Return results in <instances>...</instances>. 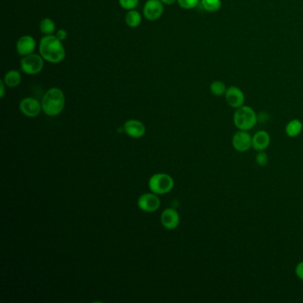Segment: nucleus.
Returning a JSON list of instances; mask_svg holds the SVG:
<instances>
[{
    "label": "nucleus",
    "instance_id": "18",
    "mask_svg": "<svg viewBox=\"0 0 303 303\" xmlns=\"http://www.w3.org/2000/svg\"><path fill=\"white\" fill-rule=\"evenodd\" d=\"M55 23L53 20L50 18H45L42 20L39 24V30L41 31V33L46 36V35H53L55 32Z\"/></svg>",
    "mask_w": 303,
    "mask_h": 303
},
{
    "label": "nucleus",
    "instance_id": "2",
    "mask_svg": "<svg viewBox=\"0 0 303 303\" xmlns=\"http://www.w3.org/2000/svg\"><path fill=\"white\" fill-rule=\"evenodd\" d=\"M41 104L44 113L49 117H55L64 110V93L60 88H50L43 96Z\"/></svg>",
    "mask_w": 303,
    "mask_h": 303
},
{
    "label": "nucleus",
    "instance_id": "1",
    "mask_svg": "<svg viewBox=\"0 0 303 303\" xmlns=\"http://www.w3.org/2000/svg\"><path fill=\"white\" fill-rule=\"evenodd\" d=\"M39 53L45 61L50 63H60L66 56L62 41L54 35H46L40 39Z\"/></svg>",
    "mask_w": 303,
    "mask_h": 303
},
{
    "label": "nucleus",
    "instance_id": "14",
    "mask_svg": "<svg viewBox=\"0 0 303 303\" xmlns=\"http://www.w3.org/2000/svg\"><path fill=\"white\" fill-rule=\"evenodd\" d=\"M124 131L127 135L132 138H140L145 134L146 128L142 122L135 119H131L125 122L124 125Z\"/></svg>",
    "mask_w": 303,
    "mask_h": 303
},
{
    "label": "nucleus",
    "instance_id": "3",
    "mask_svg": "<svg viewBox=\"0 0 303 303\" xmlns=\"http://www.w3.org/2000/svg\"><path fill=\"white\" fill-rule=\"evenodd\" d=\"M258 121L257 114L254 109L247 105H243L236 109L233 116V122L236 127L242 131H250L256 125Z\"/></svg>",
    "mask_w": 303,
    "mask_h": 303
},
{
    "label": "nucleus",
    "instance_id": "17",
    "mask_svg": "<svg viewBox=\"0 0 303 303\" xmlns=\"http://www.w3.org/2000/svg\"><path fill=\"white\" fill-rule=\"evenodd\" d=\"M125 21L127 26L134 29L140 26L141 23V15L135 9L129 10L125 15Z\"/></svg>",
    "mask_w": 303,
    "mask_h": 303
},
{
    "label": "nucleus",
    "instance_id": "23",
    "mask_svg": "<svg viewBox=\"0 0 303 303\" xmlns=\"http://www.w3.org/2000/svg\"><path fill=\"white\" fill-rule=\"evenodd\" d=\"M255 161L259 167H265L269 163V157L264 152H258V154L255 157Z\"/></svg>",
    "mask_w": 303,
    "mask_h": 303
},
{
    "label": "nucleus",
    "instance_id": "12",
    "mask_svg": "<svg viewBox=\"0 0 303 303\" xmlns=\"http://www.w3.org/2000/svg\"><path fill=\"white\" fill-rule=\"evenodd\" d=\"M270 144V135L267 131L260 130L252 138V148L256 152H264Z\"/></svg>",
    "mask_w": 303,
    "mask_h": 303
},
{
    "label": "nucleus",
    "instance_id": "26",
    "mask_svg": "<svg viewBox=\"0 0 303 303\" xmlns=\"http://www.w3.org/2000/svg\"><path fill=\"white\" fill-rule=\"evenodd\" d=\"M6 84H5L4 80H0V97L1 98H4L5 95H6Z\"/></svg>",
    "mask_w": 303,
    "mask_h": 303
},
{
    "label": "nucleus",
    "instance_id": "10",
    "mask_svg": "<svg viewBox=\"0 0 303 303\" xmlns=\"http://www.w3.org/2000/svg\"><path fill=\"white\" fill-rule=\"evenodd\" d=\"M37 43L35 38L31 35H24L17 40L16 51L20 56L24 57L34 53Z\"/></svg>",
    "mask_w": 303,
    "mask_h": 303
},
{
    "label": "nucleus",
    "instance_id": "15",
    "mask_svg": "<svg viewBox=\"0 0 303 303\" xmlns=\"http://www.w3.org/2000/svg\"><path fill=\"white\" fill-rule=\"evenodd\" d=\"M3 80L8 88H16L22 83V74L16 69H11L6 73Z\"/></svg>",
    "mask_w": 303,
    "mask_h": 303
},
{
    "label": "nucleus",
    "instance_id": "6",
    "mask_svg": "<svg viewBox=\"0 0 303 303\" xmlns=\"http://www.w3.org/2000/svg\"><path fill=\"white\" fill-rule=\"evenodd\" d=\"M19 109L21 112L28 118H36L41 112L42 104L37 99L26 97L21 101Z\"/></svg>",
    "mask_w": 303,
    "mask_h": 303
},
{
    "label": "nucleus",
    "instance_id": "16",
    "mask_svg": "<svg viewBox=\"0 0 303 303\" xmlns=\"http://www.w3.org/2000/svg\"><path fill=\"white\" fill-rule=\"evenodd\" d=\"M303 130L302 123L299 119H292L285 125V134L290 138H295L299 136Z\"/></svg>",
    "mask_w": 303,
    "mask_h": 303
},
{
    "label": "nucleus",
    "instance_id": "13",
    "mask_svg": "<svg viewBox=\"0 0 303 303\" xmlns=\"http://www.w3.org/2000/svg\"><path fill=\"white\" fill-rule=\"evenodd\" d=\"M161 223L167 230H175L180 223L178 212L175 209H166L161 214Z\"/></svg>",
    "mask_w": 303,
    "mask_h": 303
},
{
    "label": "nucleus",
    "instance_id": "7",
    "mask_svg": "<svg viewBox=\"0 0 303 303\" xmlns=\"http://www.w3.org/2000/svg\"><path fill=\"white\" fill-rule=\"evenodd\" d=\"M164 13V4L160 0H148L143 8V16L146 19L154 22L160 19Z\"/></svg>",
    "mask_w": 303,
    "mask_h": 303
},
{
    "label": "nucleus",
    "instance_id": "5",
    "mask_svg": "<svg viewBox=\"0 0 303 303\" xmlns=\"http://www.w3.org/2000/svg\"><path fill=\"white\" fill-rule=\"evenodd\" d=\"M44 58L40 54L31 53L30 55L23 57L21 60V69L23 73L29 76H34L43 70Z\"/></svg>",
    "mask_w": 303,
    "mask_h": 303
},
{
    "label": "nucleus",
    "instance_id": "21",
    "mask_svg": "<svg viewBox=\"0 0 303 303\" xmlns=\"http://www.w3.org/2000/svg\"><path fill=\"white\" fill-rule=\"evenodd\" d=\"M180 8L185 10H191L197 8L200 0H177Z\"/></svg>",
    "mask_w": 303,
    "mask_h": 303
},
{
    "label": "nucleus",
    "instance_id": "9",
    "mask_svg": "<svg viewBox=\"0 0 303 303\" xmlns=\"http://www.w3.org/2000/svg\"><path fill=\"white\" fill-rule=\"evenodd\" d=\"M225 99L229 106L232 107L233 109H238L245 105L246 96L240 88L236 86H232L227 88Z\"/></svg>",
    "mask_w": 303,
    "mask_h": 303
},
{
    "label": "nucleus",
    "instance_id": "8",
    "mask_svg": "<svg viewBox=\"0 0 303 303\" xmlns=\"http://www.w3.org/2000/svg\"><path fill=\"white\" fill-rule=\"evenodd\" d=\"M252 138L247 131L239 130L232 137V145L237 152H247L252 148Z\"/></svg>",
    "mask_w": 303,
    "mask_h": 303
},
{
    "label": "nucleus",
    "instance_id": "20",
    "mask_svg": "<svg viewBox=\"0 0 303 303\" xmlns=\"http://www.w3.org/2000/svg\"><path fill=\"white\" fill-rule=\"evenodd\" d=\"M202 8L209 13H215L221 8V0H201Z\"/></svg>",
    "mask_w": 303,
    "mask_h": 303
},
{
    "label": "nucleus",
    "instance_id": "4",
    "mask_svg": "<svg viewBox=\"0 0 303 303\" xmlns=\"http://www.w3.org/2000/svg\"><path fill=\"white\" fill-rule=\"evenodd\" d=\"M175 185L174 180L167 174H157L148 181V186L152 192L156 194H167L173 190Z\"/></svg>",
    "mask_w": 303,
    "mask_h": 303
},
{
    "label": "nucleus",
    "instance_id": "11",
    "mask_svg": "<svg viewBox=\"0 0 303 303\" xmlns=\"http://www.w3.org/2000/svg\"><path fill=\"white\" fill-rule=\"evenodd\" d=\"M138 205L144 212H155L160 208V199L154 194L145 193L139 197Z\"/></svg>",
    "mask_w": 303,
    "mask_h": 303
},
{
    "label": "nucleus",
    "instance_id": "22",
    "mask_svg": "<svg viewBox=\"0 0 303 303\" xmlns=\"http://www.w3.org/2000/svg\"><path fill=\"white\" fill-rule=\"evenodd\" d=\"M118 3L123 9L129 11L135 9L138 7L139 0H118Z\"/></svg>",
    "mask_w": 303,
    "mask_h": 303
},
{
    "label": "nucleus",
    "instance_id": "19",
    "mask_svg": "<svg viewBox=\"0 0 303 303\" xmlns=\"http://www.w3.org/2000/svg\"><path fill=\"white\" fill-rule=\"evenodd\" d=\"M226 91H227L226 85L222 81H220V80H215V81H213L210 85V92L214 96L220 97V96L225 95Z\"/></svg>",
    "mask_w": 303,
    "mask_h": 303
},
{
    "label": "nucleus",
    "instance_id": "27",
    "mask_svg": "<svg viewBox=\"0 0 303 303\" xmlns=\"http://www.w3.org/2000/svg\"><path fill=\"white\" fill-rule=\"evenodd\" d=\"M164 5H167V6H170V5L175 4V2H177V0H160Z\"/></svg>",
    "mask_w": 303,
    "mask_h": 303
},
{
    "label": "nucleus",
    "instance_id": "24",
    "mask_svg": "<svg viewBox=\"0 0 303 303\" xmlns=\"http://www.w3.org/2000/svg\"><path fill=\"white\" fill-rule=\"evenodd\" d=\"M296 277L299 278V280L303 281V261L299 262L295 267Z\"/></svg>",
    "mask_w": 303,
    "mask_h": 303
},
{
    "label": "nucleus",
    "instance_id": "25",
    "mask_svg": "<svg viewBox=\"0 0 303 303\" xmlns=\"http://www.w3.org/2000/svg\"><path fill=\"white\" fill-rule=\"evenodd\" d=\"M55 36H56L58 39H60L61 41H63V40H65V39L67 38V37H68V33H67V31L63 30V29H61V30L57 31L56 35H55Z\"/></svg>",
    "mask_w": 303,
    "mask_h": 303
}]
</instances>
